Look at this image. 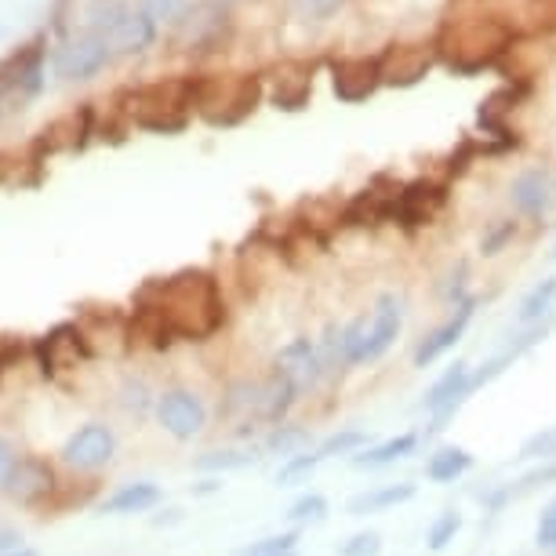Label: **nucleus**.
Returning <instances> with one entry per match:
<instances>
[{"instance_id":"18","label":"nucleus","mask_w":556,"mask_h":556,"mask_svg":"<svg viewBox=\"0 0 556 556\" xmlns=\"http://www.w3.org/2000/svg\"><path fill=\"white\" fill-rule=\"evenodd\" d=\"M440 204H444V186H433V182L401 186V193H396V201H393V218L401 226H422L437 215Z\"/></svg>"},{"instance_id":"25","label":"nucleus","mask_w":556,"mask_h":556,"mask_svg":"<svg viewBox=\"0 0 556 556\" xmlns=\"http://www.w3.org/2000/svg\"><path fill=\"white\" fill-rule=\"evenodd\" d=\"M422 444V437L418 433H401V437H390L382 440V444L361 451V455H353V466L356 469H382L390 466V462H401L407 455H415V447Z\"/></svg>"},{"instance_id":"12","label":"nucleus","mask_w":556,"mask_h":556,"mask_svg":"<svg viewBox=\"0 0 556 556\" xmlns=\"http://www.w3.org/2000/svg\"><path fill=\"white\" fill-rule=\"evenodd\" d=\"M55 488H59V480H55L51 462L37 458V455H26V458H18L4 495L12 502H18V506H37V502H45Z\"/></svg>"},{"instance_id":"24","label":"nucleus","mask_w":556,"mask_h":556,"mask_svg":"<svg viewBox=\"0 0 556 556\" xmlns=\"http://www.w3.org/2000/svg\"><path fill=\"white\" fill-rule=\"evenodd\" d=\"M164 491L150 484V480H139V484H128L121 488L117 495H110L106 502L99 506V513H106V517H124V513H146L153 506H161Z\"/></svg>"},{"instance_id":"47","label":"nucleus","mask_w":556,"mask_h":556,"mask_svg":"<svg viewBox=\"0 0 556 556\" xmlns=\"http://www.w3.org/2000/svg\"><path fill=\"white\" fill-rule=\"evenodd\" d=\"M8 556H40V553L34 549V545H18V549H15V553H8Z\"/></svg>"},{"instance_id":"34","label":"nucleus","mask_w":556,"mask_h":556,"mask_svg":"<svg viewBox=\"0 0 556 556\" xmlns=\"http://www.w3.org/2000/svg\"><path fill=\"white\" fill-rule=\"evenodd\" d=\"M462 531V513H455V509H444L440 517L429 523V534H426V545L433 553H440L444 549L447 542H455V534Z\"/></svg>"},{"instance_id":"13","label":"nucleus","mask_w":556,"mask_h":556,"mask_svg":"<svg viewBox=\"0 0 556 556\" xmlns=\"http://www.w3.org/2000/svg\"><path fill=\"white\" fill-rule=\"evenodd\" d=\"M509 201L520 215H545L556 204V178L549 167H528L509 182Z\"/></svg>"},{"instance_id":"48","label":"nucleus","mask_w":556,"mask_h":556,"mask_svg":"<svg viewBox=\"0 0 556 556\" xmlns=\"http://www.w3.org/2000/svg\"><path fill=\"white\" fill-rule=\"evenodd\" d=\"M553 258H556V248H553Z\"/></svg>"},{"instance_id":"36","label":"nucleus","mask_w":556,"mask_h":556,"mask_svg":"<svg viewBox=\"0 0 556 556\" xmlns=\"http://www.w3.org/2000/svg\"><path fill=\"white\" fill-rule=\"evenodd\" d=\"M291 523H320L328 517V498L317 495V491H309V495H302L299 502H291V509L285 513Z\"/></svg>"},{"instance_id":"5","label":"nucleus","mask_w":556,"mask_h":556,"mask_svg":"<svg viewBox=\"0 0 556 556\" xmlns=\"http://www.w3.org/2000/svg\"><path fill=\"white\" fill-rule=\"evenodd\" d=\"M156 422L167 437L175 440H193L204 433L207 426V407L204 401L197 396L193 390H186V386H172V390L156 393Z\"/></svg>"},{"instance_id":"40","label":"nucleus","mask_w":556,"mask_h":556,"mask_svg":"<svg viewBox=\"0 0 556 556\" xmlns=\"http://www.w3.org/2000/svg\"><path fill=\"white\" fill-rule=\"evenodd\" d=\"M534 542H539V549L556 553V498L542 509L539 528H534Z\"/></svg>"},{"instance_id":"21","label":"nucleus","mask_w":556,"mask_h":556,"mask_svg":"<svg viewBox=\"0 0 556 556\" xmlns=\"http://www.w3.org/2000/svg\"><path fill=\"white\" fill-rule=\"evenodd\" d=\"M295 404H299V390L273 367L266 379H262V426H269V429L280 426Z\"/></svg>"},{"instance_id":"28","label":"nucleus","mask_w":556,"mask_h":556,"mask_svg":"<svg viewBox=\"0 0 556 556\" xmlns=\"http://www.w3.org/2000/svg\"><path fill=\"white\" fill-rule=\"evenodd\" d=\"M262 455L258 447H229V451H207L193 462V469L201 473H229V469H248V466H258Z\"/></svg>"},{"instance_id":"43","label":"nucleus","mask_w":556,"mask_h":556,"mask_svg":"<svg viewBox=\"0 0 556 556\" xmlns=\"http://www.w3.org/2000/svg\"><path fill=\"white\" fill-rule=\"evenodd\" d=\"M513 237H517V223H502V226L495 229V233L484 237V244H480V251H484V255H498V251L506 248Z\"/></svg>"},{"instance_id":"27","label":"nucleus","mask_w":556,"mask_h":556,"mask_svg":"<svg viewBox=\"0 0 556 556\" xmlns=\"http://www.w3.org/2000/svg\"><path fill=\"white\" fill-rule=\"evenodd\" d=\"M473 469V455L466 447H440L437 455H429L426 462V477L433 484H451V480L466 477Z\"/></svg>"},{"instance_id":"22","label":"nucleus","mask_w":556,"mask_h":556,"mask_svg":"<svg viewBox=\"0 0 556 556\" xmlns=\"http://www.w3.org/2000/svg\"><path fill=\"white\" fill-rule=\"evenodd\" d=\"M415 495H418V488L412 484V480H404V484L371 488V491H364V495L345 502V513H350V517H371V513H386V509L404 506V502H412Z\"/></svg>"},{"instance_id":"26","label":"nucleus","mask_w":556,"mask_h":556,"mask_svg":"<svg viewBox=\"0 0 556 556\" xmlns=\"http://www.w3.org/2000/svg\"><path fill=\"white\" fill-rule=\"evenodd\" d=\"M556 306V277H545L542 285H534L528 295H523L520 309H517V328H534V324H545Z\"/></svg>"},{"instance_id":"38","label":"nucleus","mask_w":556,"mask_h":556,"mask_svg":"<svg viewBox=\"0 0 556 556\" xmlns=\"http://www.w3.org/2000/svg\"><path fill=\"white\" fill-rule=\"evenodd\" d=\"M382 553V534L379 531H361L350 542L339 545V556H379Z\"/></svg>"},{"instance_id":"14","label":"nucleus","mask_w":556,"mask_h":556,"mask_svg":"<svg viewBox=\"0 0 556 556\" xmlns=\"http://www.w3.org/2000/svg\"><path fill=\"white\" fill-rule=\"evenodd\" d=\"M91 139V106H80L66 113V117L51 121L40 139L34 142V156H45V153H62V150H84Z\"/></svg>"},{"instance_id":"23","label":"nucleus","mask_w":556,"mask_h":556,"mask_svg":"<svg viewBox=\"0 0 556 556\" xmlns=\"http://www.w3.org/2000/svg\"><path fill=\"white\" fill-rule=\"evenodd\" d=\"M223 415L233 422H262V379H237L223 393Z\"/></svg>"},{"instance_id":"3","label":"nucleus","mask_w":556,"mask_h":556,"mask_svg":"<svg viewBox=\"0 0 556 556\" xmlns=\"http://www.w3.org/2000/svg\"><path fill=\"white\" fill-rule=\"evenodd\" d=\"M262 77H197L193 80V110L212 124V128H233L258 110Z\"/></svg>"},{"instance_id":"11","label":"nucleus","mask_w":556,"mask_h":556,"mask_svg":"<svg viewBox=\"0 0 556 556\" xmlns=\"http://www.w3.org/2000/svg\"><path fill=\"white\" fill-rule=\"evenodd\" d=\"M401 328H404V302L396 295H379L375 299V309H371V320H367V350H364V364H375L382 361L386 353L393 350V342L401 339Z\"/></svg>"},{"instance_id":"37","label":"nucleus","mask_w":556,"mask_h":556,"mask_svg":"<svg viewBox=\"0 0 556 556\" xmlns=\"http://www.w3.org/2000/svg\"><path fill=\"white\" fill-rule=\"evenodd\" d=\"M517 458L520 462H553L556 458V426L542 429V433H534L531 440H523Z\"/></svg>"},{"instance_id":"30","label":"nucleus","mask_w":556,"mask_h":556,"mask_svg":"<svg viewBox=\"0 0 556 556\" xmlns=\"http://www.w3.org/2000/svg\"><path fill=\"white\" fill-rule=\"evenodd\" d=\"M121 407H124V415L142 422V418H150V412H156V396L142 379H128L121 386Z\"/></svg>"},{"instance_id":"6","label":"nucleus","mask_w":556,"mask_h":556,"mask_svg":"<svg viewBox=\"0 0 556 556\" xmlns=\"http://www.w3.org/2000/svg\"><path fill=\"white\" fill-rule=\"evenodd\" d=\"M113 455H117V437L106 422H88L77 433H70V440L62 444V462L73 473H99L106 469Z\"/></svg>"},{"instance_id":"35","label":"nucleus","mask_w":556,"mask_h":556,"mask_svg":"<svg viewBox=\"0 0 556 556\" xmlns=\"http://www.w3.org/2000/svg\"><path fill=\"white\" fill-rule=\"evenodd\" d=\"M124 12H128V4H124V0H88V12H84V15H88L91 29L102 37Z\"/></svg>"},{"instance_id":"17","label":"nucleus","mask_w":556,"mask_h":556,"mask_svg":"<svg viewBox=\"0 0 556 556\" xmlns=\"http://www.w3.org/2000/svg\"><path fill=\"white\" fill-rule=\"evenodd\" d=\"M102 40H106L110 51H117V55H139V51H146L156 40V23L142 12V8L139 12L128 8V12L102 34Z\"/></svg>"},{"instance_id":"8","label":"nucleus","mask_w":556,"mask_h":556,"mask_svg":"<svg viewBox=\"0 0 556 556\" xmlns=\"http://www.w3.org/2000/svg\"><path fill=\"white\" fill-rule=\"evenodd\" d=\"M37 353H40V364H45L48 375L77 371V367L91 356L77 324H59V328H51L45 339H40Z\"/></svg>"},{"instance_id":"33","label":"nucleus","mask_w":556,"mask_h":556,"mask_svg":"<svg viewBox=\"0 0 556 556\" xmlns=\"http://www.w3.org/2000/svg\"><path fill=\"white\" fill-rule=\"evenodd\" d=\"M320 451H306V455H295V458H285V466L277 469V488H295L299 480H306L313 469L320 466Z\"/></svg>"},{"instance_id":"15","label":"nucleus","mask_w":556,"mask_h":556,"mask_svg":"<svg viewBox=\"0 0 556 556\" xmlns=\"http://www.w3.org/2000/svg\"><path fill=\"white\" fill-rule=\"evenodd\" d=\"M80 334H84V342H88V350L91 356H121L124 350L131 345V324H124L117 313H88L80 324Z\"/></svg>"},{"instance_id":"16","label":"nucleus","mask_w":556,"mask_h":556,"mask_svg":"<svg viewBox=\"0 0 556 556\" xmlns=\"http://www.w3.org/2000/svg\"><path fill=\"white\" fill-rule=\"evenodd\" d=\"M473 313H477V299H462L455 313L440 324L437 331H429L422 342H418V350H415V367H429L437 361V356H444L451 345H455L462 334H466L469 328V320H473Z\"/></svg>"},{"instance_id":"44","label":"nucleus","mask_w":556,"mask_h":556,"mask_svg":"<svg viewBox=\"0 0 556 556\" xmlns=\"http://www.w3.org/2000/svg\"><path fill=\"white\" fill-rule=\"evenodd\" d=\"M23 545V534L12 528H0V553H15Z\"/></svg>"},{"instance_id":"42","label":"nucleus","mask_w":556,"mask_h":556,"mask_svg":"<svg viewBox=\"0 0 556 556\" xmlns=\"http://www.w3.org/2000/svg\"><path fill=\"white\" fill-rule=\"evenodd\" d=\"M339 4L342 0H295L302 18H331L334 12H339Z\"/></svg>"},{"instance_id":"1","label":"nucleus","mask_w":556,"mask_h":556,"mask_svg":"<svg viewBox=\"0 0 556 556\" xmlns=\"http://www.w3.org/2000/svg\"><path fill=\"white\" fill-rule=\"evenodd\" d=\"M139 306L153 309L172 339L201 342L223 328L226 309L218 285L207 269H182L167 280H153L139 291Z\"/></svg>"},{"instance_id":"29","label":"nucleus","mask_w":556,"mask_h":556,"mask_svg":"<svg viewBox=\"0 0 556 556\" xmlns=\"http://www.w3.org/2000/svg\"><path fill=\"white\" fill-rule=\"evenodd\" d=\"M313 447V433L302 426H273L266 444H262V451H269V455H285V458H295V455H306V451Z\"/></svg>"},{"instance_id":"4","label":"nucleus","mask_w":556,"mask_h":556,"mask_svg":"<svg viewBox=\"0 0 556 556\" xmlns=\"http://www.w3.org/2000/svg\"><path fill=\"white\" fill-rule=\"evenodd\" d=\"M131 117L139 128L156 135H175L190 124L193 80H161L150 88L131 91Z\"/></svg>"},{"instance_id":"20","label":"nucleus","mask_w":556,"mask_h":556,"mask_svg":"<svg viewBox=\"0 0 556 556\" xmlns=\"http://www.w3.org/2000/svg\"><path fill=\"white\" fill-rule=\"evenodd\" d=\"M309 96H313L309 66H302V62H288V66H280L277 88H273V106L288 110V113H299V110H306Z\"/></svg>"},{"instance_id":"19","label":"nucleus","mask_w":556,"mask_h":556,"mask_svg":"<svg viewBox=\"0 0 556 556\" xmlns=\"http://www.w3.org/2000/svg\"><path fill=\"white\" fill-rule=\"evenodd\" d=\"M379 62L382 84H390V88H415L429 73V66H433V55L426 48H390Z\"/></svg>"},{"instance_id":"45","label":"nucleus","mask_w":556,"mask_h":556,"mask_svg":"<svg viewBox=\"0 0 556 556\" xmlns=\"http://www.w3.org/2000/svg\"><path fill=\"white\" fill-rule=\"evenodd\" d=\"M15 167H18V161L12 153H0V182H8V178L15 175Z\"/></svg>"},{"instance_id":"2","label":"nucleus","mask_w":556,"mask_h":556,"mask_svg":"<svg viewBox=\"0 0 556 556\" xmlns=\"http://www.w3.org/2000/svg\"><path fill=\"white\" fill-rule=\"evenodd\" d=\"M513 29L495 15H469V18H447L440 29L437 51L444 55L447 70L458 77L480 73L495 66L502 51H509Z\"/></svg>"},{"instance_id":"10","label":"nucleus","mask_w":556,"mask_h":556,"mask_svg":"<svg viewBox=\"0 0 556 556\" xmlns=\"http://www.w3.org/2000/svg\"><path fill=\"white\" fill-rule=\"evenodd\" d=\"M331 88L342 102H364L382 88V62L379 59H339L331 66Z\"/></svg>"},{"instance_id":"9","label":"nucleus","mask_w":556,"mask_h":556,"mask_svg":"<svg viewBox=\"0 0 556 556\" xmlns=\"http://www.w3.org/2000/svg\"><path fill=\"white\" fill-rule=\"evenodd\" d=\"M110 55H113V51L99 34L70 40V45H62L55 51V73H59V77H66V80H91L96 73L106 70Z\"/></svg>"},{"instance_id":"32","label":"nucleus","mask_w":556,"mask_h":556,"mask_svg":"<svg viewBox=\"0 0 556 556\" xmlns=\"http://www.w3.org/2000/svg\"><path fill=\"white\" fill-rule=\"evenodd\" d=\"M285 553H299V531H280L237 549V556H285Z\"/></svg>"},{"instance_id":"31","label":"nucleus","mask_w":556,"mask_h":556,"mask_svg":"<svg viewBox=\"0 0 556 556\" xmlns=\"http://www.w3.org/2000/svg\"><path fill=\"white\" fill-rule=\"evenodd\" d=\"M361 447H371V433L367 429H342V433H331L324 444L317 447L320 458H334V455H353Z\"/></svg>"},{"instance_id":"39","label":"nucleus","mask_w":556,"mask_h":556,"mask_svg":"<svg viewBox=\"0 0 556 556\" xmlns=\"http://www.w3.org/2000/svg\"><path fill=\"white\" fill-rule=\"evenodd\" d=\"M190 0H146L142 12L153 18V23H178L186 15Z\"/></svg>"},{"instance_id":"7","label":"nucleus","mask_w":556,"mask_h":556,"mask_svg":"<svg viewBox=\"0 0 556 556\" xmlns=\"http://www.w3.org/2000/svg\"><path fill=\"white\" fill-rule=\"evenodd\" d=\"M273 364H277V371L285 375L291 386H295L299 396L317 390L320 379L328 375V367H324V361H320L317 342H309V339H291L288 345H280L277 361H273Z\"/></svg>"},{"instance_id":"46","label":"nucleus","mask_w":556,"mask_h":556,"mask_svg":"<svg viewBox=\"0 0 556 556\" xmlns=\"http://www.w3.org/2000/svg\"><path fill=\"white\" fill-rule=\"evenodd\" d=\"M218 488H223V484H218V480H204V484L197 488V495H212V491H218Z\"/></svg>"},{"instance_id":"41","label":"nucleus","mask_w":556,"mask_h":556,"mask_svg":"<svg viewBox=\"0 0 556 556\" xmlns=\"http://www.w3.org/2000/svg\"><path fill=\"white\" fill-rule=\"evenodd\" d=\"M15 466H18V447L8 437H0V491L8 488V480H12Z\"/></svg>"}]
</instances>
